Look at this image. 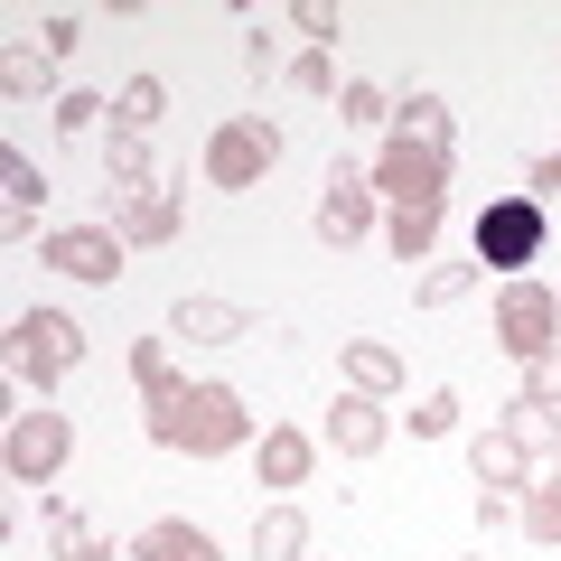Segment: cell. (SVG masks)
<instances>
[{
    "label": "cell",
    "instance_id": "obj_10",
    "mask_svg": "<svg viewBox=\"0 0 561 561\" xmlns=\"http://www.w3.org/2000/svg\"><path fill=\"white\" fill-rule=\"evenodd\" d=\"M365 225H375V197H365L356 169H328V197H319V234L328 243H356Z\"/></svg>",
    "mask_w": 561,
    "mask_h": 561
},
{
    "label": "cell",
    "instance_id": "obj_25",
    "mask_svg": "<svg viewBox=\"0 0 561 561\" xmlns=\"http://www.w3.org/2000/svg\"><path fill=\"white\" fill-rule=\"evenodd\" d=\"M113 187L122 197H150V150H140L131 131H113Z\"/></svg>",
    "mask_w": 561,
    "mask_h": 561
},
{
    "label": "cell",
    "instance_id": "obj_26",
    "mask_svg": "<svg viewBox=\"0 0 561 561\" xmlns=\"http://www.w3.org/2000/svg\"><path fill=\"white\" fill-rule=\"evenodd\" d=\"M131 383H140V393H169V383H179V375H169V337H140L131 346Z\"/></svg>",
    "mask_w": 561,
    "mask_h": 561
},
{
    "label": "cell",
    "instance_id": "obj_20",
    "mask_svg": "<svg viewBox=\"0 0 561 561\" xmlns=\"http://www.w3.org/2000/svg\"><path fill=\"white\" fill-rule=\"evenodd\" d=\"M160 103H169V84L160 76H131V84H122V94H113V122H122V131H150V122H160Z\"/></svg>",
    "mask_w": 561,
    "mask_h": 561
},
{
    "label": "cell",
    "instance_id": "obj_29",
    "mask_svg": "<svg viewBox=\"0 0 561 561\" xmlns=\"http://www.w3.org/2000/svg\"><path fill=\"white\" fill-rule=\"evenodd\" d=\"M524 402H542V412L561 402V346H552V356H534V365H524Z\"/></svg>",
    "mask_w": 561,
    "mask_h": 561
},
{
    "label": "cell",
    "instance_id": "obj_28",
    "mask_svg": "<svg viewBox=\"0 0 561 561\" xmlns=\"http://www.w3.org/2000/svg\"><path fill=\"white\" fill-rule=\"evenodd\" d=\"M515 440L524 449H561V421L542 412V402H515Z\"/></svg>",
    "mask_w": 561,
    "mask_h": 561
},
{
    "label": "cell",
    "instance_id": "obj_23",
    "mask_svg": "<svg viewBox=\"0 0 561 561\" xmlns=\"http://www.w3.org/2000/svg\"><path fill=\"white\" fill-rule=\"evenodd\" d=\"M478 290V262H440V272H421V309H449Z\"/></svg>",
    "mask_w": 561,
    "mask_h": 561
},
{
    "label": "cell",
    "instance_id": "obj_31",
    "mask_svg": "<svg viewBox=\"0 0 561 561\" xmlns=\"http://www.w3.org/2000/svg\"><path fill=\"white\" fill-rule=\"evenodd\" d=\"M47 542H57V552H76V542H94V534H84L76 505H47Z\"/></svg>",
    "mask_w": 561,
    "mask_h": 561
},
{
    "label": "cell",
    "instance_id": "obj_22",
    "mask_svg": "<svg viewBox=\"0 0 561 561\" xmlns=\"http://www.w3.org/2000/svg\"><path fill=\"white\" fill-rule=\"evenodd\" d=\"M515 524H524V534H534V542H561V478H542L534 496L515 505Z\"/></svg>",
    "mask_w": 561,
    "mask_h": 561
},
{
    "label": "cell",
    "instance_id": "obj_24",
    "mask_svg": "<svg viewBox=\"0 0 561 561\" xmlns=\"http://www.w3.org/2000/svg\"><path fill=\"white\" fill-rule=\"evenodd\" d=\"M47 76H57V57H47V47H10V57H0V84H10V94H38Z\"/></svg>",
    "mask_w": 561,
    "mask_h": 561
},
{
    "label": "cell",
    "instance_id": "obj_17",
    "mask_svg": "<svg viewBox=\"0 0 561 561\" xmlns=\"http://www.w3.org/2000/svg\"><path fill=\"white\" fill-rule=\"evenodd\" d=\"M0 187H10V206H0V225H10V234H20V225L38 216V197H47V179H38V169L20 160V150H10V160H0Z\"/></svg>",
    "mask_w": 561,
    "mask_h": 561
},
{
    "label": "cell",
    "instance_id": "obj_4",
    "mask_svg": "<svg viewBox=\"0 0 561 561\" xmlns=\"http://www.w3.org/2000/svg\"><path fill=\"white\" fill-rule=\"evenodd\" d=\"M272 160H280V131H272V122H225V131L206 140V179H216V187H262V179H272Z\"/></svg>",
    "mask_w": 561,
    "mask_h": 561
},
{
    "label": "cell",
    "instance_id": "obj_30",
    "mask_svg": "<svg viewBox=\"0 0 561 561\" xmlns=\"http://www.w3.org/2000/svg\"><path fill=\"white\" fill-rule=\"evenodd\" d=\"M412 431H421V440H440V431H459V393H421Z\"/></svg>",
    "mask_w": 561,
    "mask_h": 561
},
{
    "label": "cell",
    "instance_id": "obj_6",
    "mask_svg": "<svg viewBox=\"0 0 561 561\" xmlns=\"http://www.w3.org/2000/svg\"><path fill=\"white\" fill-rule=\"evenodd\" d=\"M552 328H561V300L542 290V280H515V290L496 300V346L505 356H524V365L552 356Z\"/></svg>",
    "mask_w": 561,
    "mask_h": 561
},
{
    "label": "cell",
    "instance_id": "obj_5",
    "mask_svg": "<svg viewBox=\"0 0 561 561\" xmlns=\"http://www.w3.org/2000/svg\"><path fill=\"white\" fill-rule=\"evenodd\" d=\"M66 449H76L66 412H20V421H10V440H0V459H10V478H20V486H47L66 468Z\"/></svg>",
    "mask_w": 561,
    "mask_h": 561
},
{
    "label": "cell",
    "instance_id": "obj_9",
    "mask_svg": "<svg viewBox=\"0 0 561 561\" xmlns=\"http://www.w3.org/2000/svg\"><path fill=\"white\" fill-rule=\"evenodd\" d=\"M38 253L57 262L66 280H122V234H103V225H66V234H47Z\"/></svg>",
    "mask_w": 561,
    "mask_h": 561
},
{
    "label": "cell",
    "instance_id": "obj_35",
    "mask_svg": "<svg viewBox=\"0 0 561 561\" xmlns=\"http://www.w3.org/2000/svg\"><path fill=\"white\" fill-rule=\"evenodd\" d=\"M94 113H103L94 94H66V103H57V122H66V131H94Z\"/></svg>",
    "mask_w": 561,
    "mask_h": 561
},
{
    "label": "cell",
    "instance_id": "obj_8",
    "mask_svg": "<svg viewBox=\"0 0 561 561\" xmlns=\"http://www.w3.org/2000/svg\"><path fill=\"white\" fill-rule=\"evenodd\" d=\"M169 337L187 346H234V337H262V319L243 300H206V290H187L179 309H169Z\"/></svg>",
    "mask_w": 561,
    "mask_h": 561
},
{
    "label": "cell",
    "instance_id": "obj_19",
    "mask_svg": "<svg viewBox=\"0 0 561 561\" xmlns=\"http://www.w3.org/2000/svg\"><path fill=\"white\" fill-rule=\"evenodd\" d=\"M440 243V206H393V262H431Z\"/></svg>",
    "mask_w": 561,
    "mask_h": 561
},
{
    "label": "cell",
    "instance_id": "obj_11",
    "mask_svg": "<svg viewBox=\"0 0 561 561\" xmlns=\"http://www.w3.org/2000/svg\"><path fill=\"white\" fill-rule=\"evenodd\" d=\"M383 431H393V421H383V402H375V393H346L337 412H328V440H337V459H375Z\"/></svg>",
    "mask_w": 561,
    "mask_h": 561
},
{
    "label": "cell",
    "instance_id": "obj_1",
    "mask_svg": "<svg viewBox=\"0 0 561 561\" xmlns=\"http://www.w3.org/2000/svg\"><path fill=\"white\" fill-rule=\"evenodd\" d=\"M150 440L187 449V459H225L243 440V393L234 383H169V393H150Z\"/></svg>",
    "mask_w": 561,
    "mask_h": 561
},
{
    "label": "cell",
    "instance_id": "obj_13",
    "mask_svg": "<svg viewBox=\"0 0 561 561\" xmlns=\"http://www.w3.org/2000/svg\"><path fill=\"white\" fill-rule=\"evenodd\" d=\"M524 459H534V449H524L515 431H486V440L468 449V468H478V486H486V496H505V486H524Z\"/></svg>",
    "mask_w": 561,
    "mask_h": 561
},
{
    "label": "cell",
    "instance_id": "obj_33",
    "mask_svg": "<svg viewBox=\"0 0 561 561\" xmlns=\"http://www.w3.org/2000/svg\"><path fill=\"white\" fill-rule=\"evenodd\" d=\"M290 20H300L309 38H337V10H328V0H300V10H290Z\"/></svg>",
    "mask_w": 561,
    "mask_h": 561
},
{
    "label": "cell",
    "instance_id": "obj_37",
    "mask_svg": "<svg viewBox=\"0 0 561 561\" xmlns=\"http://www.w3.org/2000/svg\"><path fill=\"white\" fill-rule=\"evenodd\" d=\"M534 187H561V160H542V169H534Z\"/></svg>",
    "mask_w": 561,
    "mask_h": 561
},
{
    "label": "cell",
    "instance_id": "obj_34",
    "mask_svg": "<svg viewBox=\"0 0 561 561\" xmlns=\"http://www.w3.org/2000/svg\"><path fill=\"white\" fill-rule=\"evenodd\" d=\"M38 47H47V57H66V47H76V10H57V20L38 28Z\"/></svg>",
    "mask_w": 561,
    "mask_h": 561
},
{
    "label": "cell",
    "instance_id": "obj_21",
    "mask_svg": "<svg viewBox=\"0 0 561 561\" xmlns=\"http://www.w3.org/2000/svg\"><path fill=\"white\" fill-rule=\"evenodd\" d=\"M346 375H356V393H393L402 356H393V346H375V337H356V346H346Z\"/></svg>",
    "mask_w": 561,
    "mask_h": 561
},
{
    "label": "cell",
    "instance_id": "obj_18",
    "mask_svg": "<svg viewBox=\"0 0 561 561\" xmlns=\"http://www.w3.org/2000/svg\"><path fill=\"white\" fill-rule=\"evenodd\" d=\"M309 478V440L300 431H262V486H300Z\"/></svg>",
    "mask_w": 561,
    "mask_h": 561
},
{
    "label": "cell",
    "instance_id": "obj_32",
    "mask_svg": "<svg viewBox=\"0 0 561 561\" xmlns=\"http://www.w3.org/2000/svg\"><path fill=\"white\" fill-rule=\"evenodd\" d=\"M393 103H383V84H346V122H383Z\"/></svg>",
    "mask_w": 561,
    "mask_h": 561
},
{
    "label": "cell",
    "instance_id": "obj_36",
    "mask_svg": "<svg viewBox=\"0 0 561 561\" xmlns=\"http://www.w3.org/2000/svg\"><path fill=\"white\" fill-rule=\"evenodd\" d=\"M66 561H113V542H76V552H66Z\"/></svg>",
    "mask_w": 561,
    "mask_h": 561
},
{
    "label": "cell",
    "instance_id": "obj_7",
    "mask_svg": "<svg viewBox=\"0 0 561 561\" xmlns=\"http://www.w3.org/2000/svg\"><path fill=\"white\" fill-rule=\"evenodd\" d=\"M375 187L393 206H440L449 197V160H431V150H412V140H383V160H375Z\"/></svg>",
    "mask_w": 561,
    "mask_h": 561
},
{
    "label": "cell",
    "instance_id": "obj_14",
    "mask_svg": "<svg viewBox=\"0 0 561 561\" xmlns=\"http://www.w3.org/2000/svg\"><path fill=\"white\" fill-rule=\"evenodd\" d=\"M300 552H309V515H300V505L253 515V561H300Z\"/></svg>",
    "mask_w": 561,
    "mask_h": 561
},
{
    "label": "cell",
    "instance_id": "obj_2",
    "mask_svg": "<svg viewBox=\"0 0 561 561\" xmlns=\"http://www.w3.org/2000/svg\"><path fill=\"white\" fill-rule=\"evenodd\" d=\"M542 243H552L542 197H496L478 216V272H524V262H542Z\"/></svg>",
    "mask_w": 561,
    "mask_h": 561
},
{
    "label": "cell",
    "instance_id": "obj_27",
    "mask_svg": "<svg viewBox=\"0 0 561 561\" xmlns=\"http://www.w3.org/2000/svg\"><path fill=\"white\" fill-rule=\"evenodd\" d=\"M290 84H300V94H337V57H328V47L290 57Z\"/></svg>",
    "mask_w": 561,
    "mask_h": 561
},
{
    "label": "cell",
    "instance_id": "obj_16",
    "mask_svg": "<svg viewBox=\"0 0 561 561\" xmlns=\"http://www.w3.org/2000/svg\"><path fill=\"white\" fill-rule=\"evenodd\" d=\"M122 234H131V243H169V234H179V197H169V187L131 197V206H122Z\"/></svg>",
    "mask_w": 561,
    "mask_h": 561
},
{
    "label": "cell",
    "instance_id": "obj_12",
    "mask_svg": "<svg viewBox=\"0 0 561 561\" xmlns=\"http://www.w3.org/2000/svg\"><path fill=\"white\" fill-rule=\"evenodd\" d=\"M131 561H216V542H206L197 524H179V515H160V524H140V542H131Z\"/></svg>",
    "mask_w": 561,
    "mask_h": 561
},
{
    "label": "cell",
    "instance_id": "obj_3",
    "mask_svg": "<svg viewBox=\"0 0 561 561\" xmlns=\"http://www.w3.org/2000/svg\"><path fill=\"white\" fill-rule=\"evenodd\" d=\"M76 356H84V328L66 319V309H28V319L10 328V365H20V383H38V393H47Z\"/></svg>",
    "mask_w": 561,
    "mask_h": 561
},
{
    "label": "cell",
    "instance_id": "obj_15",
    "mask_svg": "<svg viewBox=\"0 0 561 561\" xmlns=\"http://www.w3.org/2000/svg\"><path fill=\"white\" fill-rule=\"evenodd\" d=\"M402 140L431 150V160H449V103L440 94H412V103H402Z\"/></svg>",
    "mask_w": 561,
    "mask_h": 561
}]
</instances>
